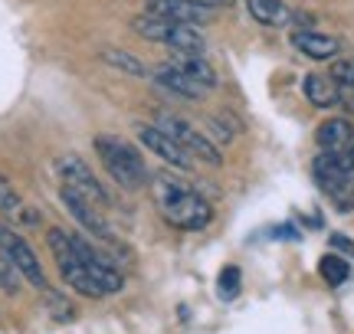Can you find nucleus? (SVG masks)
<instances>
[{"mask_svg":"<svg viewBox=\"0 0 354 334\" xmlns=\"http://www.w3.org/2000/svg\"><path fill=\"white\" fill-rule=\"evenodd\" d=\"M151 193H154L158 213L174 230H203L214 219V206L207 204L197 190H190L184 180L167 177V174H154Z\"/></svg>","mask_w":354,"mask_h":334,"instance_id":"nucleus-1","label":"nucleus"},{"mask_svg":"<svg viewBox=\"0 0 354 334\" xmlns=\"http://www.w3.org/2000/svg\"><path fill=\"white\" fill-rule=\"evenodd\" d=\"M95 151H99V161L102 167L109 170V177L118 184V187H125V190H141L151 174H148V167L141 161V155L125 141V138H115V135H95Z\"/></svg>","mask_w":354,"mask_h":334,"instance_id":"nucleus-2","label":"nucleus"},{"mask_svg":"<svg viewBox=\"0 0 354 334\" xmlns=\"http://www.w3.org/2000/svg\"><path fill=\"white\" fill-rule=\"evenodd\" d=\"M46 243H50V253H53V259H56V266H59V275L66 279V285H73L79 295H86V298H102L105 295V292H102V285L88 275L86 262L79 259L69 233L53 226V230L46 233Z\"/></svg>","mask_w":354,"mask_h":334,"instance_id":"nucleus-3","label":"nucleus"},{"mask_svg":"<svg viewBox=\"0 0 354 334\" xmlns=\"http://www.w3.org/2000/svg\"><path fill=\"white\" fill-rule=\"evenodd\" d=\"M0 256L7 259L13 269L20 272V279H26L33 288H46V275H43V266H39L33 246L7 223H0Z\"/></svg>","mask_w":354,"mask_h":334,"instance_id":"nucleus-4","label":"nucleus"},{"mask_svg":"<svg viewBox=\"0 0 354 334\" xmlns=\"http://www.w3.org/2000/svg\"><path fill=\"white\" fill-rule=\"evenodd\" d=\"M56 170H59V177H63L66 187H73L76 193H82L86 200H92L95 206H109L112 204V197L109 190L99 184V177L92 174V167L82 161L79 155H63L56 161Z\"/></svg>","mask_w":354,"mask_h":334,"instance_id":"nucleus-5","label":"nucleus"},{"mask_svg":"<svg viewBox=\"0 0 354 334\" xmlns=\"http://www.w3.org/2000/svg\"><path fill=\"white\" fill-rule=\"evenodd\" d=\"M59 200H63V206H66V213L76 219L82 230H88L95 239H105V243H118L115 239V233H112V226L105 223V217H102V206H95L92 200H86L82 193H76L73 187H66L63 184V190H59Z\"/></svg>","mask_w":354,"mask_h":334,"instance_id":"nucleus-6","label":"nucleus"},{"mask_svg":"<svg viewBox=\"0 0 354 334\" xmlns=\"http://www.w3.org/2000/svg\"><path fill=\"white\" fill-rule=\"evenodd\" d=\"M161 128L174 138L184 151H187L190 157H201V161H207V164H214V167H220L223 164V155L216 151V144H210L207 138H203L201 131L194 128V125H187V121H180V118H161Z\"/></svg>","mask_w":354,"mask_h":334,"instance_id":"nucleus-7","label":"nucleus"},{"mask_svg":"<svg viewBox=\"0 0 354 334\" xmlns=\"http://www.w3.org/2000/svg\"><path fill=\"white\" fill-rule=\"evenodd\" d=\"M145 10L161 17V20H171V23H190V26L214 20V7H207L201 0H148Z\"/></svg>","mask_w":354,"mask_h":334,"instance_id":"nucleus-8","label":"nucleus"},{"mask_svg":"<svg viewBox=\"0 0 354 334\" xmlns=\"http://www.w3.org/2000/svg\"><path fill=\"white\" fill-rule=\"evenodd\" d=\"M138 141L145 144L148 151H154L161 161L180 167V170H190V164H194L187 151H184V148H180V144H177L174 138L161 128V125H151V128H148V125H138Z\"/></svg>","mask_w":354,"mask_h":334,"instance_id":"nucleus-9","label":"nucleus"},{"mask_svg":"<svg viewBox=\"0 0 354 334\" xmlns=\"http://www.w3.org/2000/svg\"><path fill=\"white\" fill-rule=\"evenodd\" d=\"M289 43L295 50L308 56V59H318V63H325V59H335L338 52H342V43L328 33H318L312 26H302V30H292L289 33Z\"/></svg>","mask_w":354,"mask_h":334,"instance_id":"nucleus-10","label":"nucleus"},{"mask_svg":"<svg viewBox=\"0 0 354 334\" xmlns=\"http://www.w3.org/2000/svg\"><path fill=\"white\" fill-rule=\"evenodd\" d=\"M154 79L165 86L167 92H174L177 99H187V102H201L203 95H207V86H201L194 76H187L184 69L177 63H165L158 66V72H154Z\"/></svg>","mask_w":354,"mask_h":334,"instance_id":"nucleus-11","label":"nucleus"},{"mask_svg":"<svg viewBox=\"0 0 354 334\" xmlns=\"http://www.w3.org/2000/svg\"><path fill=\"white\" fill-rule=\"evenodd\" d=\"M161 43L167 50H174L177 56H203V50H207L203 33L190 23H167V33Z\"/></svg>","mask_w":354,"mask_h":334,"instance_id":"nucleus-12","label":"nucleus"},{"mask_svg":"<svg viewBox=\"0 0 354 334\" xmlns=\"http://www.w3.org/2000/svg\"><path fill=\"white\" fill-rule=\"evenodd\" d=\"M302 92L315 108H335V105H342V86H338L331 76H322V72L305 76Z\"/></svg>","mask_w":354,"mask_h":334,"instance_id":"nucleus-13","label":"nucleus"},{"mask_svg":"<svg viewBox=\"0 0 354 334\" xmlns=\"http://www.w3.org/2000/svg\"><path fill=\"white\" fill-rule=\"evenodd\" d=\"M246 10H250V17H253L256 23L272 26V30L289 26L292 20H295L292 7H286L282 0H246Z\"/></svg>","mask_w":354,"mask_h":334,"instance_id":"nucleus-14","label":"nucleus"},{"mask_svg":"<svg viewBox=\"0 0 354 334\" xmlns=\"http://www.w3.org/2000/svg\"><path fill=\"white\" fill-rule=\"evenodd\" d=\"M354 141V125L348 118H328L315 131V144L322 151H342L344 144Z\"/></svg>","mask_w":354,"mask_h":334,"instance_id":"nucleus-15","label":"nucleus"},{"mask_svg":"<svg viewBox=\"0 0 354 334\" xmlns=\"http://www.w3.org/2000/svg\"><path fill=\"white\" fill-rule=\"evenodd\" d=\"M0 217L13 219V223H37V213H30L24 197L13 190V184L0 174Z\"/></svg>","mask_w":354,"mask_h":334,"instance_id":"nucleus-16","label":"nucleus"},{"mask_svg":"<svg viewBox=\"0 0 354 334\" xmlns=\"http://www.w3.org/2000/svg\"><path fill=\"white\" fill-rule=\"evenodd\" d=\"M99 59L105 66H112V69H118V72H128V76H135V79H145V76H148V69H145V63H141L138 56H131V52L118 50V46H105V50L99 52Z\"/></svg>","mask_w":354,"mask_h":334,"instance_id":"nucleus-17","label":"nucleus"},{"mask_svg":"<svg viewBox=\"0 0 354 334\" xmlns=\"http://www.w3.org/2000/svg\"><path fill=\"white\" fill-rule=\"evenodd\" d=\"M174 63L180 66V69H184L187 76L197 79L201 86H207V89H214V86H216V72H214V66L207 63L203 56H177Z\"/></svg>","mask_w":354,"mask_h":334,"instance_id":"nucleus-18","label":"nucleus"},{"mask_svg":"<svg viewBox=\"0 0 354 334\" xmlns=\"http://www.w3.org/2000/svg\"><path fill=\"white\" fill-rule=\"evenodd\" d=\"M318 275H322L328 285H344L348 282V275H351V266H348V259L344 256L331 253V256H322V262H318Z\"/></svg>","mask_w":354,"mask_h":334,"instance_id":"nucleus-19","label":"nucleus"},{"mask_svg":"<svg viewBox=\"0 0 354 334\" xmlns=\"http://www.w3.org/2000/svg\"><path fill=\"white\" fill-rule=\"evenodd\" d=\"M240 285H243V272L240 266H227V269L220 272V282H216V292H220V298H236L240 295Z\"/></svg>","mask_w":354,"mask_h":334,"instance_id":"nucleus-20","label":"nucleus"},{"mask_svg":"<svg viewBox=\"0 0 354 334\" xmlns=\"http://www.w3.org/2000/svg\"><path fill=\"white\" fill-rule=\"evenodd\" d=\"M331 79L342 89H354V59H338V63L331 66Z\"/></svg>","mask_w":354,"mask_h":334,"instance_id":"nucleus-21","label":"nucleus"},{"mask_svg":"<svg viewBox=\"0 0 354 334\" xmlns=\"http://www.w3.org/2000/svg\"><path fill=\"white\" fill-rule=\"evenodd\" d=\"M46 302H50V305H53V308H50V315H53V318H56V322H69V318L76 315V311L69 308V302H66V298L53 295V292H46Z\"/></svg>","mask_w":354,"mask_h":334,"instance_id":"nucleus-22","label":"nucleus"},{"mask_svg":"<svg viewBox=\"0 0 354 334\" xmlns=\"http://www.w3.org/2000/svg\"><path fill=\"white\" fill-rule=\"evenodd\" d=\"M328 243H331V249H335V253H344V256H351V259H354V243L348 239V236H342V233H335V236H331Z\"/></svg>","mask_w":354,"mask_h":334,"instance_id":"nucleus-23","label":"nucleus"},{"mask_svg":"<svg viewBox=\"0 0 354 334\" xmlns=\"http://www.w3.org/2000/svg\"><path fill=\"white\" fill-rule=\"evenodd\" d=\"M342 105L348 112H354V89H342Z\"/></svg>","mask_w":354,"mask_h":334,"instance_id":"nucleus-24","label":"nucleus"},{"mask_svg":"<svg viewBox=\"0 0 354 334\" xmlns=\"http://www.w3.org/2000/svg\"><path fill=\"white\" fill-rule=\"evenodd\" d=\"M201 3H207V7H214V10H220V7H230L233 0H201Z\"/></svg>","mask_w":354,"mask_h":334,"instance_id":"nucleus-25","label":"nucleus"}]
</instances>
